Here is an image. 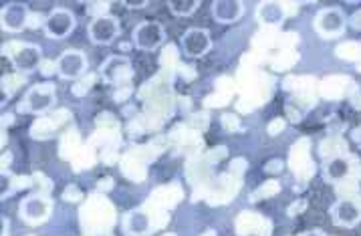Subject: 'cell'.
<instances>
[{
    "label": "cell",
    "instance_id": "cell-10",
    "mask_svg": "<svg viewBox=\"0 0 361 236\" xmlns=\"http://www.w3.org/2000/svg\"><path fill=\"white\" fill-rule=\"evenodd\" d=\"M11 63H13V69H15L16 73H35L41 67V63H43V49L35 43L18 44L16 51L13 53V57H11Z\"/></svg>",
    "mask_w": 361,
    "mask_h": 236
},
{
    "label": "cell",
    "instance_id": "cell-18",
    "mask_svg": "<svg viewBox=\"0 0 361 236\" xmlns=\"http://www.w3.org/2000/svg\"><path fill=\"white\" fill-rule=\"evenodd\" d=\"M121 6H128V8H145L147 6V0H123Z\"/></svg>",
    "mask_w": 361,
    "mask_h": 236
},
{
    "label": "cell",
    "instance_id": "cell-20",
    "mask_svg": "<svg viewBox=\"0 0 361 236\" xmlns=\"http://www.w3.org/2000/svg\"><path fill=\"white\" fill-rule=\"evenodd\" d=\"M351 137H353V142H355V144H357V146H360V148H361V125H360V128H357V130H353V133H351Z\"/></svg>",
    "mask_w": 361,
    "mask_h": 236
},
{
    "label": "cell",
    "instance_id": "cell-7",
    "mask_svg": "<svg viewBox=\"0 0 361 236\" xmlns=\"http://www.w3.org/2000/svg\"><path fill=\"white\" fill-rule=\"evenodd\" d=\"M329 216L337 228H355L361 224V198H339L329 206Z\"/></svg>",
    "mask_w": 361,
    "mask_h": 236
},
{
    "label": "cell",
    "instance_id": "cell-3",
    "mask_svg": "<svg viewBox=\"0 0 361 236\" xmlns=\"http://www.w3.org/2000/svg\"><path fill=\"white\" fill-rule=\"evenodd\" d=\"M53 214V200L47 194H29L18 204V216L29 226H41Z\"/></svg>",
    "mask_w": 361,
    "mask_h": 236
},
{
    "label": "cell",
    "instance_id": "cell-2",
    "mask_svg": "<svg viewBox=\"0 0 361 236\" xmlns=\"http://www.w3.org/2000/svg\"><path fill=\"white\" fill-rule=\"evenodd\" d=\"M313 29L321 39H339L347 29V15L341 6H325L313 18Z\"/></svg>",
    "mask_w": 361,
    "mask_h": 236
},
{
    "label": "cell",
    "instance_id": "cell-13",
    "mask_svg": "<svg viewBox=\"0 0 361 236\" xmlns=\"http://www.w3.org/2000/svg\"><path fill=\"white\" fill-rule=\"evenodd\" d=\"M351 174V158L345 154H337L321 163V176L327 184H339Z\"/></svg>",
    "mask_w": 361,
    "mask_h": 236
},
{
    "label": "cell",
    "instance_id": "cell-19",
    "mask_svg": "<svg viewBox=\"0 0 361 236\" xmlns=\"http://www.w3.org/2000/svg\"><path fill=\"white\" fill-rule=\"evenodd\" d=\"M299 236H325V232L319 230V228H313V230H305V232H301Z\"/></svg>",
    "mask_w": 361,
    "mask_h": 236
},
{
    "label": "cell",
    "instance_id": "cell-12",
    "mask_svg": "<svg viewBox=\"0 0 361 236\" xmlns=\"http://www.w3.org/2000/svg\"><path fill=\"white\" fill-rule=\"evenodd\" d=\"M30 8L25 2H8L0 11V27L6 32H23L29 25Z\"/></svg>",
    "mask_w": 361,
    "mask_h": 236
},
{
    "label": "cell",
    "instance_id": "cell-8",
    "mask_svg": "<svg viewBox=\"0 0 361 236\" xmlns=\"http://www.w3.org/2000/svg\"><path fill=\"white\" fill-rule=\"evenodd\" d=\"M89 61L87 55L79 49H67L63 51L55 61V71L63 81H75L87 73Z\"/></svg>",
    "mask_w": 361,
    "mask_h": 236
},
{
    "label": "cell",
    "instance_id": "cell-17",
    "mask_svg": "<svg viewBox=\"0 0 361 236\" xmlns=\"http://www.w3.org/2000/svg\"><path fill=\"white\" fill-rule=\"evenodd\" d=\"M200 0H168V8L173 16L186 18V16L196 15V11L200 8Z\"/></svg>",
    "mask_w": 361,
    "mask_h": 236
},
{
    "label": "cell",
    "instance_id": "cell-1",
    "mask_svg": "<svg viewBox=\"0 0 361 236\" xmlns=\"http://www.w3.org/2000/svg\"><path fill=\"white\" fill-rule=\"evenodd\" d=\"M57 104V87L51 83H39L25 93L23 101L18 104V111L27 116H44Z\"/></svg>",
    "mask_w": 361,
    "mask_h": 236
},
{
    "label": "cell",
    "instance_id": "cell-9",
    "mask_svg": "<svg viewBox=\"0 0 361 236\" xmlns=\"http://www.w3.org/2000/svg\"><path fill=\"white\" fill-rule=\"evenodd\" d=\"M99 75L109 85H123L133 77V63L126 55H109L102 63Z\"/></svg>",
    "mask_w": 361,
    "mask_h": 236
},
{
    "label": "cell",
    "instance_id": "cell-15",
    "mask_svg": "<svg viewBox=\"0 0 361 236\" xmlns=\"http://www.w3.org/2000/svg\"><path fill=\"white\" fill-rule=\"evenodd\" d=\"M257 20L262 27H281L287 20V8L285 4L276 0H264L257 4Z\"/></svg>",
    "mask_w": 361,
    "mask_h": 236
},
{
    "label": "cell",
    "instance_id": "cell-22",
    "mask_svg": "<svg viewBox=\"0 0 361 236\" xmlns=\"http://www.w3.org/2000/svg\"><path fill=\"white\" fill-rule=\"evenodd\" d=\"M89 236H111V235H89Z\"/></svg>",
    "mask_w": 361,
    "mask_h": 236
},
{
    "label": "cell",
    "instance_id": "cell-16",
    "mask_svg": "<svg viewBox=\"0 0 361 236\" xmlns=\"http://www.w3.org/2000/svg\"><path fill=\"white\" fill-rule=\"evenodd\" d=\"M121 226H123V232L128 236L152 235V221H149V214L145 212L144 208H133L130 212H126Z\"/></svg>",
    "mask_w": 361,
    "mask_h": 236
},
{
    "label": "cell",
    "instance_id": "cell-11",
    "mask_svg": "<svg viewBox=\"0 0 361 236\" xmlns=\"http://www.w3.org/2000/svg\"><path fill=\"white\" fill-rule=\"evenodd\" d=\"M180 46H182V51H184L186 57H190V59H200V57L210 53V49H212V37H210V32L206 29L192 27V29H188L182 35Z\"/></svg>",
    "mask_w": 361,
    "mask_h": 236
},
{
    "label": "cell",
    "instance_id": "cell-4",
    "mask_svg": "<svg viewBox=\"0 0 361 236\" xmlns=\"http://www.w3.org/2000/svg\"><path fill=\"white\" fill-rule=\"evenodd\" d=\"M131 43L144 53H154L166 43V29L158 20H142L131 30Z\"/></svg>",
    "mask_w": 361,
    "mask_h": 236
},
{
    "label": "cell",
    "instance_id": "cell-6",
    "mask_svg": "<svg viewBox=\"0 0 361 236\" xmlns=\"http://www.w3.org/2000/svg\"><path fill=\"white\" fill-rule=\"evenodd\" d=\"M121 32L119 18L114 15H97L91 18V23L87 25V37L89 41L97 46H109L117 41Z\"/></svg>",
    "mask_w": 361,
    "mask_h": 236
},
{
    "label": "cell",
    "instance_id": "cell-5",
    "mask_svg": "<svg viewBox=\"0 0 361 236\" xmlns=\"http://www.w3.org/2000/svg\"><path fill=\"white\" fill-rule=\"evenodd\" d=\"M75 27H77V16L71 8H65V6H55L43 20L44 35L53 41L67 39L75 30Z\"/></svg>",
    "mask_w": 361,
    "mask_h": 236
},
{
    "label": "cell",
    "instance_id": "cell-21",
    "mask_svg": "<svg viewBox=\"0 0 361 236\" xmlns=\"http://www.w3.org/2000/svg\"><path fill=\"white\" fill-rule=\"evenodd\" d=\"M0 221H2V235L0 236H8V218H6V216H2Z\"/></svg>",
    "mask_w": 361,
    "mask_h": 236
},
{
    "label": "cell",
    "instance_id": "cell-14",
    "mask_svg": "<svg viewBox=\"0 0 361 236\" xmlns=\"http://www.w3.org/2000/svg\"><path fill=\"white\" fill-rule=\"evenodd\" d=\"M210 13L218 25H232L245 15V2L243 0H214L210 4Z\"/></svg>",
    "mask_w": 361,
    "mask_h": 236
}]
</instances>
